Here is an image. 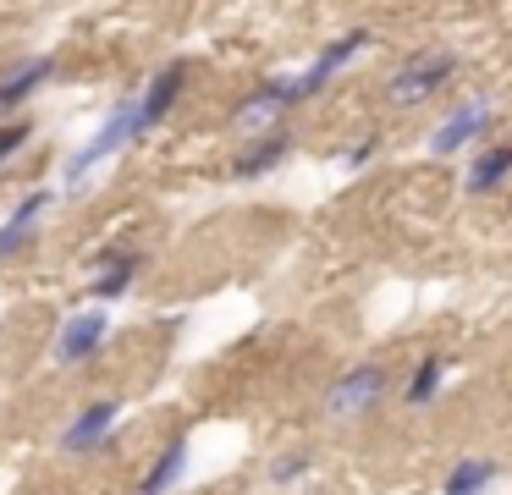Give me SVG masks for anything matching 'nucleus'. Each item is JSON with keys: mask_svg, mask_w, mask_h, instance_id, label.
<instances>
[{"mask_svg": "<svg viewBox=\"0 0 512 495\" xmlns=\"http://www.w3.org/2000/svg\"><path fill=\"white\" fill-rule=\"evenodd\" d=\"M138 270H144V248H105L100 253V275L89 281V297L94 303H116V297H127V286L138 281Z\"/></svg>", "mask_w": 512, "mask_h": 495, "instance_id": "obj_10", "label": "nucleus"}, {"mask_svg": "<svg viewBox=\"0 0 512 495\" xmlns=\"http://www.w3.org/2000/svg\"><path fill=\"white\" fill-rule=\"evenodd\" d=\"M496 479H501V462L496 457H463V462L446 468L441 495H490V490H496Z\"/></svg>", "mask_w": 512, "mask_h": 495, "instance_id": "obj_16", "label": "nucleus"}, {"mask_svg": "<svg viewBox=\"0 0 512 495\" xmlns=\"http://www.w3.org/2000/svg\"><path fill=\"white\" fill-rule=\"evenodd\" d=\"M507 176H512V143H490V149H479L474 160H468L463 187H468L474 198H485V193H496Z\"/></svg>", "mask_w": 512, "mask_h": 495, "instance_id": "obj_15", "label": "nucleus"}, {"mask_svg": "<svg viewBox=\"0 0 512 495\" xmlns=\"http://www.w3.org/2000/svg\"><path fill=\"white\" fill-rule=\"evenodd\" d=\"M0 176H6V171H0Z\"/></svg>", "mask_w": 512, "mask_h": 495, "instance_id": "obj_21", "label": "nucleus"}, {"mask_svg": "<svg viewBox=\"0 0 512 495\" xmlns=\"http://www.w3.org/2000/svg\"><path fill=\"white\" fill-rule=\"evenodd\" d=\"M116 418H122V402H116V396H100V402H89L67 429H61L56 446L67 451V457H94V451H105V440L116 435Z\"/></svg>", "mask_w": 512, "mask_h": 495, "instance_id": "obj_8", "label": "nucleus"}, {"mask_svg": "<svg viewBox=\"0 0 512 495\" xmlns=\"http://www.w3.org/2000/svg\"><path fill=\"white\" fill-rule=\"evenodd\" d=\"M28 138H34V121H6V127H0V171L23 154Z\"/></svg>", "mask_w": 512, "mask_h": 495, "instance_id": "obj_18", "label": "nucleus"}, {"mask_svg": "<svg viewBox=\"0 0 512 495\" xmlns=\"http://www.w3.org/2000/svg\"><path fill=\"white\" fill-rule=\"evenodd\" d=\"M375 149H380V138H375V132H369L364 143H353V149H347V171H358V165H369V160H375Z\"/></svg>", "mask_w": 512, "mask_h": 495, "instance_id": "obj_20", "label": "nucleus"}, {"mask_svg": "<svg viewBox=\"0 0 512 495\" xmlns=\"http://www.w3.org/2000/svg\"><path fill=\"white\" fill-rule=\"evenodd\" d=\"M369 44H375V39H369V28H347V33H336V39L325 44V50L314 55V61L303 66V72H292V88H298V105H303V99H314V94H320V88L331 83V77L342 72V66L353 61V55H364V50H369Z\"/></svg>", "mask_w": 512, "mask_h": 495, "instance_id": "obj_7", "label": "nucleus"}, {"mask_svg": "<svg viewBox=\"0 0 512 495\" xmlns=\"http://www.w3.org/2000/svg\"><path fill=\"white\" fill-rule=\"evenodd\" d=\"M292 154V132L287 127H276V132H265V138H254L243 154L232 160V176H243V182H254V176H270L281 160Z\"/></svg>", "mask_w": 512, "mask_h": 495, "instance_id": "obj_14", "label": "nucleus"}, {"mask_svg": "<svg viewBox=\"0 0 512 495\" xmlns=\"http://www.w3.org/2000/svg\"><path fill=\"white\" fill-rule=\"evenodd\" d=\"M50 72H56L50 55H28V61L6 66V72H0V116H6V110H23L28 99L50 83Z\"/></svg>", "mask_w": 512, "mask_h": 495, "instance_id": "obj_13", "label": "nucleus"}, {"mask_svg": "<svg viewBox=\"0 0 512 495\" xmlns=\"http://www.w3.org/2000/svg\"><path fill=\"white\" fill-rule=\"evenodd\" d=\"M188 457H193V435L177 429V435L160 446V457L149 462V473L138 479V495H171L182 484V473H188Z\"/></svg>", "mask_w": 512, "mask_h": 495, "instance_id": "obj_11", "label": "nucleus"}, {"mask_svg": "<svg viewBox=\"0 0 512 495\" xmlns=\"http://www.w3.org/2000/svg\"><path fill=\"white\" fill-rule=\"evenodd\" d=\"M50 187H34V193H23V204L12 209V215L0 220V259H12V253H23L28 242H34V231H39V220H45V209H50Z\"/></svg>", "mask_w": 512, "mask_h": 495, "instance_id": "obj_12", "label": "nucleus"}, {"mask_svg": "<svg viewBox=\"0 0 512 495\" xmlns=\"http://www.w3.org/2000/svg\"><path fill=\"white\" fill-rule=\"evenodd\" d=\"M292 105H298L292 77H265V83H254V94L232 110V121H237V132H243V138H265V132L281 127V116H287Z\"/></svg>", "mask_w": 512, "mask_h": 495, "instance_id": "obj_5", "label": "nucleus"}, {"mask_svg": "<svg viewBox=\"0 0 512 495\" xmlns=\"http://www.w3.org/2000/svg\"><path fill=\"white\" fill-rule=\"evenodd\" d=\"M457 77V55L452 50H419V55H408V61L391 72V83H386V99L397 110H408V105H424V99H435L446 83Z\"/></svg>", "mask_w": 512, "mask_h": 495, "instance_id": "obj_3", "label": "nucleus"}, {"mask_svg": "<svg viewBox=\"0 0 512 495\" xmlns=\"http://www.w3.org/2000/svg\"><path fill=\"white\" fill-rule=\"evenodd\" d=\"M303 473H309V451H287V457L270 462V479L276 484H298Z\"/></svg>", "mask_w": 512, "mask_h": 495, "instance_id": "obj_19", "label": "nucleus"}, {"mask_svg": "<svg viewBox=\"0 0 512 495\" xmlns=\"http://www.w3.org/2000/svg\"><path fill=\"white\" fill-rule=\"evenodd\" d=\"M386 391H391L386 363H353L342 380L325 385V418H336V424H358V418H369L380 402H386Z\"/></svg>", "mask_w": 512, "mask_h": 495, "instance_id": "obj_2", "label": "nucleus"}, {"mask_svg": "<svg viewBox=\"0 0 512 495\" xmlns=\"http://www.w3.org/2000/svg\"><path fill=\"white\" fill-rule=\"evenodd\" d=\"M105 336H111V319H105V308H83V314L61 319L50 358H56L61 369H78V363H94V358L105 352Z\"/></svg>", "mask_w": 512, "mask_h": 495, "instance_id": "obj_6", "label": "nucleus"}, {"mask_svg": "<svg viewBox=\"0 0 512 495\" xmlns=\"http://www.w3.org/2000/svg\"><path fill=\"white\" fill-rule=\"evenodd\" d=\"M441 385H446V352H424V358L413 363V374L402 380V402L430 407L435 396H441Z\"/></svg>", "mask_w": 512, "mask_h": 495, "instance_id": "obj_17", "label": "nucleus"}, {"mask_svg": "<svg viewBox=\"0 0 512 495\" xmlns=\"http://www.w3.org/2000/svg\"><path fill=\"white\" fill-rule=\"evenodd\" d=\"M496 127V99L490 94H474V99H463L457 110H446L441 116V127L430 132V154H463L468 143H479L485 132Z\"/></svg>", "mask_w": 512, "mask_h": 495, "instance_id": "obj_4", "label": "nucleus"}, {"mask_svg": "<svg viewBox=\"0 0 512 495\" xmlns=\"http://www.w3.org/2000/svg\"><path fill=\"white\" fill-rule=\"evenodd\" d=\"M138 138H144V121H138V99H122V105H116L111 116H105L100 127H94V138L83 143V149L72 154V160H67L61 182H67V187H83V182H89V176L100 171L105 160H116V154H122L127 143H138Z\"/></svg>", "mask_w": 512, "mask_h": 495, "instance_id": "obj_1", "label": "nucleus"}, {"mask_svg": "<svg viewBox=\"0 0 512 495\" xmlns=\"http://www.w3.org/2000/svg\"><path fill=\"white\" fill-rule=\"evenodd\" d=\"M182 88H188V61H166L160 72H149L144 94H138V121H144V138L171 116V105L182 99Z\"/></svg>", "mask_w": 512, "mask_h": 495, "instance_id": "obj_9", "label": "nucleus"}]
</instances>
